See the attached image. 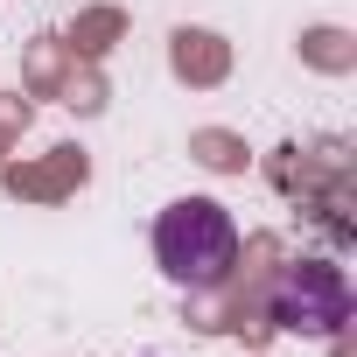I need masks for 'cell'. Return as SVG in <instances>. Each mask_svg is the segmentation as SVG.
I'll list each match as a JSON object with an SVG mask.
<instances>
[{
	"instance_id": "1",
	"label": "cell",
	"mask_w": 357,
	"mask_h": 357,
	"mask_svg": "<svg viewBox=\"0 0 357 357\" xmlns=\"http://www.w3.org/2000/svg\"><path fill=\"white\" fill-rule=\"evenodd\" d=\"M154 259L175 287H190V294H211L231 280L238 266V225L225 204L211 197H183V204H168L154 218Z\"/></svg>"
},
{
	"instance_id": "2",
	"label": "cell",
	"mask_w": 357,
	"mask_h": 357,
	"mask_svg": "<svg viewBox=\"0 0 357 357\" xmlns=\"http://www.w3.org/2000/svg\"><path fill=\"white\" fill-rule=\"evenodd\" d=\"M266 308H273V329H287V336H336L350 322V280L329 259H301L273 280Z\"/></svg>"
}]
</instances>
